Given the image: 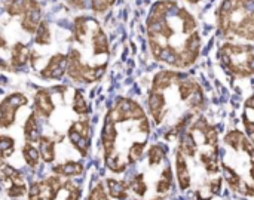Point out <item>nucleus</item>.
<instances>
[{"mask_svg": "<svg viewBox=\"0 0 254 200\" xmlns=\"http://www.w3.org/2000/svg\"><path fill=\"white\" fill-rule=\"evenodd\" d=\"M146 30L149 49L156 61L186 70L199 58L202 40L198 21L179 0H158L149 12Z\"/></svg>", "mask_w": 254, "mask_h": 200, "instance_id": "f257e3e1", "label": "nucleus"}, {"mask_svg": "<svg viewBox=\"0 0 254 200\" xmlns=\"http://www.w3.org/2000/svg\"><path fill=\"white\" fill-rule=\"evenodd\" d=\"M217 31L225 39L254 40V0H223L217 9Z\"/></svg>", "mask_w": 254, "mask_h": 200, "instance_id": "f03ea898", "label": "nucleus"}, {"mask_svg": "<svg viewBox=\"0 0 254 200\" xmlns=\"http://www.w3.org/2000/svg\"><path fill=\"white\" fill-rule=\"evenodd\" d=\"M219 59L223 68L235 77H250L254 74V46L225 43L219 49Z\"/></svg>", "mask_w": 254, "mask_h": 200, "instance_id": "7ed1b4c3", "label": "nucleus"}, {"mask_svg": "<svg viewBox=\"0 0 254 200\" xmlns=\"http://www.w3.org/2000/svg\"><path fill=\"white\" fill-rule=\"evenodd\" d=\"M27 104L24 94H12L0 102V128H9L15 122L16 111Z\"/></svg>", "mask_w": 254, "mask_h": 200, "instance_id": "20e7f679", "label": "nucleus"}, {"mask_svg": "<svg viewBox=\"0 0 254 200\" xmlns=\"http://www.w3.org/2000/svg\"><path fill=\"white\" fill-rule=\"evenodd\" d=\"M167 97L165 92H159V91H149L147 95V108L149 113L153 119V122L156 125H161L164 122V119L168 114V108H167Z\"/></svg>", "mask_w": 254, "mask_h": 200, "instance_id": "39448f33", "label": "nucleus"}, {"mask_svg": "<svg viewBox=\"0 0 254 200\" xmlns=\"http://www.w3.org/2000/svg\"><path fill=\"white\" fill-rule=\"evenodd\" d=\"M185 77L183 73L176 71V70H161L159 73L155 74L153 80H152V91H159V92H165L168 89H171L174 85H177L182 79Z\"/></svg>", "mask_w": 254, "mask_h": 200, "instance_id": "423d86ee", "label": "nucleus"}, {"mask_svg": "<svg viewBox=\"0 0 254 200\" xmlns=\"http://www.w3.org/2000/svg\"><path fill=\"white\" fill-rule=\"evenodd\" d=\"M116 140H118V128H116V123L109 116H106L104 126H103V132H101V143H103V150H104V159H107V157H110V156L115 154Z\"/></svg>", "mask_w": 254, "mask_h": 200, "instance_id": "0eeeda50", "label": "nucleus"}, {"mask_svg": "<svg viewBox=\"0 0 254 200\" xmlns=\"http://www.w3.org/2000/svg\"><path fill=\"white\" fill-rule=\"evenodd\" d=\"M65 73H67V55L57 53L48 61V64L45 65L40 74L45 79L57 80V79H61Z\"/></svg>", "mask_w": 254, "mask_h": 200, "instance_id": "6e6552de", "label": "nucleus"}, {"mask_svg": "<svg viewBox=\"0 0 254 200\" xmlns=\"http://www.w3.org/2000/svg\"><path fill=\"white\" fill-rule=\"evenodd\" d=\"M54 110H55V105L52 102L51 94L46 89L37 91V94L34 95V113L43 119H48Z\"/></svg>", "mask_w": 254, "mask_h": 200, "instance_id": "1a4fd4ad", "label": "nucleus"}, {"mask_svg": "<svg viewBox=\"0 0 254 200\" xmlns=\"http://www.w3.org/2000/svg\"><path fill=\"white\" fill-rule=\"evenodd\" d=\"M176 174H177V183L182 192H186L192 186V177L189 172V166L186 162V157L177 150L176 151Z\"/></svg>", "mask_w": 254, "mask_h": 200, "instance_id": "9d476101", "label": "nucleus"}, {"mask_svg": "<svg viewBox=\"0 0 254 200\" xmlns=\"http://www.w3.org/2000/svg\"><path fill=\"white\" fill-rule=\"evenodd\" d=\"M185 157H195L198 151V143L195 140V132L190 129H186L179 137V149H177Z\"/></svg>", "mask_w": 254, "mask_h": 200, "instance_id": "9b49d317", "label": "nucleus"}, {"mask_svg": "<svg viewBox=\"0 0 254 200\" xmlns=\"http://www.w3.org/2000/svg\"><path fill=\"white\" fill-rule=\"evenodd\" d=\"M199 160L202 166L205 168L207 174L210 175H217L222 169V163L219 162V150H208V151H201L199 153Z\"/></svg>", "mask_w": 254, "mask_h": 200, "instance_id": "f8f14e48", "label": "nucleus"}, {"mask_svg": "<svg viewBox=\"0 0 254 200\" xmlns=\"http://www.w3.org/2000/svg\"><path fill=\"white\" fill-rule=\"evenodd\" d=\"M106 186H107V195H109L112 199H128V192H129L128 181H121V180H115V178H107Z\"/></svg>", "mask_w": 254, "mask_h": 200, "instance_id": "ddd939ff", "label": "nucleus"}, {"mask_svg": "<svg viewBox=\"0 0 254 200\" xmlns=\"http://www.w3.org/2000/svg\"><path fill=\"white\" fill-rule=\"evenodd\" d=\"M30 59V50L25 45L22 43H16L13 45L12 50H10V65L13 68H21L27 64V61Z\"/></svg>", "mask_w": 254, "mask_h": 200, "instance_id": "4468645a", "label": "nucleus"}, {"mask_svg": "<svg viewBox=\"0 0 254 200\" xmlns=\"http://www.w3.org/2000/svg\"><path fill=\"white\" fill-rule=\"evenodd\" d=\"M37 6L39 4L36 0H7L6 10L10 16H16V15H24L25 12Z\"/></svg>", "mask_w": 254, "mask_h": 200, "instance_id": "2eb2a0df", "label": "nucleus"}, {"mask_svg": "<svg viewBox=\"0 0 254 200\" xmlns=\"http://www.w3.org/2000/svg\"><path fill=\"white\" fill-rule=\"evenodd\" d=\"M24 137H25V141L28 144L31 143H37L40 140V131H39V125H37V114L36 113H31L30 117L27 119L25 125H24Z\"/></svg>", "mask_w": 254, "mask_h": 200, "instance_id": "dca6fc26", "label": "nucleus"}, {"mask_svg": "<svg viewBox=\"0 0 254 200\" xmlns=\"http://www.w3.org/2000/svg\"><path fill=\"white\" fill-rule=\"evenodd\" d=\"M173 181H174L173 169H171V166H165L161 172L159 181L156 183V187H155L156 193L161 196H165L167 193H170V190L173 187Z\"/></svg>", "mask_w": 254, "mask_h": 200, "instance_id": "f3484780", "label": "nucleus"}, {"mask_svg": "<svg viewBox=\"0 0 254 200\" xmlns=\"http://www.w3.org/2000/svg\"><path fill=\"white\" fill-rule=\"evenodd\" d=\"M222 171H223V180L228 183V186L232 190L240 192L243 189V178H241V175L234 168H231L226 163H222Z\"/></svg>", "mask_w": 254, "mask_h": 200, "instance_id": "a211bd4d", "label": "nucleus"}, {"mask_svg": "<svg viewBox=\"0 0 254 200\" xmlns=\"http://www.w3.org/2000/svg\"><path fill=\"white\" fill-rule=\"evenodd\" d=\"M39 151H40V157L46 163L54 162V159H55V141L51 140L49 137H40V140H39Z\"/></svg>", "mask_w": 254, "mask_h": 200, "instance_id": "6ab92c4d", "label": "nucleus"}, {"mask_svg": "<svg viewBox=\"0 0 254 200\" xmlns=\"http://www.w3.org/2000/svg\"><path fill=\"white\" fill-rule=\"evenodd\" d=\"M63 181L60 178V175H52L46 180H43V187H45V195L48 200H55L58 196V193L63 190Z\"/></svg>", "mask_w": 254, "mask_h": 200, "instance_id": "aec40b11", "label": "nucleus"}, {"mask_svg": "<svg viewBox=\"0 0 254 200\" xmlns=\"http://www.w3.org/2000/svg\"><path fill=\"white\" fill-rule=\"evenodd\" d=\"M68 140H70V143L73 144V147H74L82 156H86V154H88L89 140L85 138V137H82V135H80L74 128H71V126H70V129H68Z\"/></svg>", "mask_w": 254, "mask_h": 200, "instance_id": "412c9836", "label": "nucleus"}, {"mask_svg": "<svg viewBox=\"0 0 254 200\" xmlns=\"http://www.w3.org/2000/svg\"><path fill=\"white\" fill-rule=\"evenodd\" d=\"M54 172L60 177H76L83 172V165L80 162H67L54 168Z\"/></svg>", "mask_w": 254, "mask_h": 200, "instance_id": "4be33fe9", "label": "nucleus"}, {"mask_svg": "<svg viewBox=\"0 0 254 200\" xmlns=\"http://www.w3.org/2000/svg\"><path fill=\"white\" fill-rule=\"evenodd\" d=\"M146 147H147V143H146V141H134V143L129 146V149H128L127 163H128V165L137 163V162L143 157Z\"/></svg>", "mask_w": 254, "mask_h": 200, "instance_id": "5701e85b", "label": "nucleus"}, {"mask_svg": "<svg viewBox=\"0 0 254 200\" xmlns=\"http://www.w3.org/2000/svg\"><path fill=\"white\" fill-rule=\"evenodd\" d=\"M165 159V150L159 144H152L147 150V162L150 168L159 166Z\"/></svg>", "mask_w": 254, "mask_h": 200, "instance_id": "b1692460", "label": "nucleus"}, {"mask_svg": "<svg viewBox=\"0 0 254 200\" xmlns=\"http://www.w3.org/2000/svg\"><path fill=\"white\" fill-rule=\"evenodd\" d=\"M247 135L240 131V129H232L229 131L226 135H225V143L235 151H241V146H243V141Z\"/></svg>", "mask_w": 254, "mask_h": 200, "instance_id": "393cba45", "label": "nucleus"}, {"mask_svg": "<svg viewBox=\"0 0 254 200\" xmlns=\"http://www.w3.org/2000/svg\"><path fill=\"white\" fill-rule=\"evenodd\" d=\"M128 186H129V190H132L138 198H144L149 187L144 181V175L143 174H137L134 175L129 181H128Z\"/></svg>", "mask_w": 254, "mask_h": 200, "instance_id": "a878e982", "label": "nucleus"}, {"mask_svg": "<svg viewBox=\"0 0 254 200\" xmlns=\"http://www.w3.org/2000/svg\"><path fill=\"white\" fill-rule=\"evenodd\" d=\"M22 157H24V160H25V163L28 166H37L39 165V160H40V151L33 144H28L27 143L22 147Z\"/></svg>", "mask_w": 254, "mask_h": 200, "instance_id": "bb28decb", "label": "nucleus"}, {"mask_svg": "<svg viewBox=\"0 0 254 200\" xmlns=\"http://www.w3.org/2000/svg\"><path fill=\"white\" fill-rule=\"evenodd\" d=\"M104 162H106V166H107L112 172H115V174H122V172H125V171H127V166H128V163L124 162L122 157H121L118 153H115L113 156L104 159Z\"/></svg>", "mask_w": 254, "mask_h": 200, "instance_id": "cd10ccee", "label": "nucleus"}, {"mask_svg": "<svg viewBox=\"0 0 254 200\" xmlns=\"http://www.w3.org/2000/svg\"><path fill=\"white\" fill-rule=\"evenodd\" d=\"M34 43L36 45H49L51 43V31H49V25L46 22H40V25L37 27L36 33H34Z\"/></svg>", "mask_w": 254, "mask_h": 200, "instance_id": "c85d7f7f", "label": "nucleus"}, {"mask_svg": "<svg viewBox=\"0 0 254 200\" xmlns=\"http://www.w3.org/2000/svg\"><path fill=\"white\" fill-rule=\"evenodd\" d=\"M73 110L79 114V116H85L89 113V107L88 102L83 98V94L80 91H76L74 94V100H73Z\"/></svg>", "mask_w": 254, "mask_h": 200, "instance_id": "c756f323", "label": "nucleus"}, {"mask_svg": "<svg viewBox=\"0 0 254 200\" xmlns=\"http://www.w3.org/2000/svg\"><path fill=\"white\" fill-rule=\"evenodd\" d=\"M13 149H15V143L10 137H6V135H0V156L4 159V157H9L12 153H13Z\"/></svg>", "mask_w": 254, "mask_h": 200, "instance_id": "7c9ffc66", "label": "nucleus"}, {"mask_svg": "<svg viewBox=\"0 0 254 200\" xmlns=\"http://www.w3.org/2000/svg\"><path fill=\"white\" fill-rule=\"evenodd\" d=\"M45 198H46V195H45L43 181L33 183L28 189V200H43Z\"/></svg>", "mask_w": 254, "mask_h": 200, "instance_id": "2f4dec72", "label": "nucleus"}, {"mask_svg": "<svg viewBox=\"0 0 254 200\" xmlns=\"http://www.w3.org/2000/svg\"><path fill=\"white\" fill-rule=\"evenodd\" d=\"M88 200H110L107 193H106V189L101 183H98L95 187H92L91 193H89V198Z\"/></svg>", "mask_w": 254, "mask_h": 200, "instance_id": "473e14b6", "label": "nucleus"}, {"mask_svg": "<svg viewBox=\"0 0 254 200\" xmlns=\"http://www.w3.org/2000/svg\"><path fill=\"white\" fill-rule=\"evenodd\" d=\"M25 193H28L25 184H12V186L9 187V190H7V195H9L10 198H21V196H24Z\"/></svg>", "mask_w": 254, "mask_h": 200, "instance_id": "72a5a7b5", "label": "nucleus"}, {"mask_svg": "<svg viewBox=\"0 0 254 200\" xmlns=\"http://www.w3.org/2000/svg\"><path fill=\"white\" fill-rule=\"evenodd\" d=\"M222 184H223V178H213V180H210L208 181V192L213 196L219 195L220 190H222Z\"/></svg>", "mask_w": 254, "mask_h": 200, "instance_id": "f704fd0d", "label": "nucleus"}, {"mask_svg": "<svg viewBox=\"0 0 254 200\" xmlns=\"http://www.w3.org/2000/svg\"><path fill=\"white\" fill-rule=\"evenodd\" d=\"M244 128H246L247 134H249L250 137H253L254 135V120H250L247 116H244Z\"/></svg>", "mask_w": 254, "mask_h": 200, "instance_id": "c9c22d12", "label": "nucleus"}, {"mask_svg": "<svg viewBox=\"0 0 254 200\" xmlns=\"http://www.w3.org/2000/svg\"><path fill=\"white\" fill-rule=\"evenodd\" d=\"M243 193L246 196H250V198H254V184H247V183H243Z\"/></svg>", "mask_w": 254, "mask_h": 200, "instance_id": "e433bc0d", "label": "nucleus"}, {"mask_svg": "<svg viewBox=\"0 0 254 200\" xmlns=\"http://www.w3.org/2000/svg\"><path fill=\"white\" fill-rule=\"evenodd\" d=\"M80 199V189L79 187H76V189H73L71 192H68V196H67V199L65 200H79Z\"/></svg>", "mask_w": 254, "mask_h": 200, "instance_id": "4c0bfd02", "label": "nucleus"}, {"mask_svg": "<svg viewBox=\"0 0 254 200\" xmlns=\"http://www.w3.org/2000/svg\"><path fill=\"white\" fill-rule=\"evenodd\" d=\"M252 162V168H250V177H252V180H253L254 183V160H250Z\"/></svg>", "mask_w": 254, "mask_h": 200, "instance_id": "58836bf2", "label": "nucleus"}, {"mask_svg": "<svg viewBox=\"0 0 254 200\" xmlns=\"http://www.w3.org/2000/svg\"><path fill=\"white\" fill-rule=\"evenodd\" d=\"M186 1H189V3H192V4H198L201 0H186Z\"/></svg>", "mask_w": 254, "mask_h": 200, "instance_id": "ea45409f", "label": "nucleus"}]
</instances>
